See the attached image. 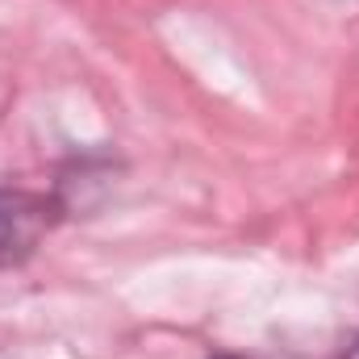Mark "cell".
<instances>
[{
  "instance_id": "1",
  "label": "cell",
  "mask_w": 359,
  "mask_h": 359,
  "mask_svg": "<svg viewBox=\"0 0 359 359\" xmlns=\"http://www.w3.org/2000/svg\"><path fill=\"white\" fill-rule=\"evenodd\" d=\"M55 226V205L34 192L0 188V268L25 264Z\"/></svg>"
},
{
  "instance_id": "2",
  "label": "cell",
  "mask_w": 359,
  "mask_h": 359,
  "mask_svg": "<svg viewBox=\"0 0 359 359\" xmlns=\"http://www.w3.org/2000/svg\"><path fill=\"white\" fill-rule=\"evenodd\" d=\"M343 359H359V339H351V347L343 351Z\"/></svg>"
},
{
  "instance_id": "3",
  "label": "cell",
  "mask_w": 359,
  "mask_h": 359,
  "mask_svg": "<svg viewBox=\"0 0 359 359\" xmlns=\"http://www.w3.org/2000/svg\"><path fill=\"white\" fill-rule=\"evenodd\" d=\"M222 359H234V355H222Z\"/></svg>"
}]
</instances>
